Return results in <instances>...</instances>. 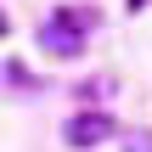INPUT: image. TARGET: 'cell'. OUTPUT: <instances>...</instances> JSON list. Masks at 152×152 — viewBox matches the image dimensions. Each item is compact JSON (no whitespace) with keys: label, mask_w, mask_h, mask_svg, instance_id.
I'll return each instance as SVG.
<instances>
[{"label":"cell","mask_w":152,"mask_h":152,"mask_svg":"<svg viewBox=\"0 0 152 152\" xmlns=\"http://www.w3.org/2000/svg\"><path fill=\"white\" fill-rule=\"evenodd\" d=\"M107 135H113V118H107V113H79V118H68V147H79V152L102 147Z\"/></svg>","instance_id":"obj_2"},{"label":"cell","mask_w":152,"mask_h":152,"mask_svg":"<svg viewBox=\"0 0 152 152\" xmlns=\"http://www.w3.org/2000/svg\"><path fill=\"white\" fill-rule=\"evenodd\" d=\"M124 6H130V11H141V6H147V0H124Z\"/></svg>","instance_id":"obj_4"},{"label":"cell","mask_w":152,"mask_h":152,"mask_svg":"<svg viewBox=\"0 0 152 152\" xmlns=\"http://www.w3.org/2000/svg\"><path fill=\"white\" fill-rule=\"evenodd\" d=\"M130 152H152V141H130Z\"/></svg>","instance_id":"obj_3"},{"label":"cell","mask_w":152,"mask_h":152,"mask_svg":"<svg viewBox=\"0 0 152 152\" xmlns=\"http://www.w3.org/2000/svg\"><path fill=\"white\" fill-rule=\"evenodd\" d=\"M85 23H90V11H56V17L39 28V45H45L51 56H79V51H85V39H79Z\"/></svg>","instance_id":"obj_1"},{"label":"cell","mask_w":152,"mask_h":152,"mask_svg":"<svg viewBox=\"0 0 152 152\" xmlns=\"http://www.w3.org/2000/svg\"><path fill=\"white\" fill-rule=\"evenodd\" d=\"M6 28H11V23H6V11H0V34H6Z\"/></svg>","instance_id":"obj_5"}]
</instances>
